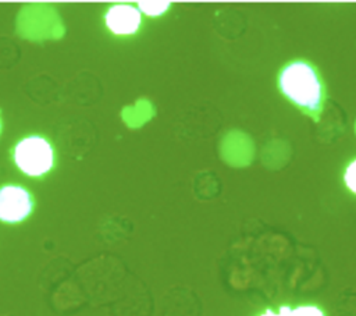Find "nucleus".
Listing matches in <instances>:
<instances>
[{
	"instance_id": "f257e3e1",
	"label": "nucleus",
	"mask_w": 356,
	"mask_h": 316,
	"mask_svg": "<svg viewBox=\"0 0 356 316\" xmlns=\"http://www.w3.org/2000/svg\"><path fill=\"white\" fill-rule=\"evenodd\" d=\"M280 92L293 106L317 120L325 102L324 82L317 68L306 60L285 64L278 74Z\"/></svg>"
},
{
	"instance_id": "f03ea898",
	"label": "nucleus",
	"mask_w": 356,
	"mask_h": 316,
	"mask_svg": "<svg viewBox=\"0 0 356 316\" xmlns=\"http://www.w3.org/2000/svg\"><path fill=\"white\" fill-rule=\"evenodd\" d=\"M17 167L31 177H40L54 166V150L50 142L39 135L21 139L14 148Z\"/></svg>"
},
{
	"instance_id": "7ed1b4c3",
	"label": "nucleus",
	"mask_w": 356,
	"mask_h": 316,
	"mask_svg": "<svg viewBox=\"0 0 356 316\" xmlns=\"http://www.w3.org/2000/svg\"><path fill=\"white\" fill-rule=\"evenodd\" d=\"M33 210L31 192L15 184L0 187V220L4 223H19Z\"/></svg>"
},
{
	"instance_id": "20e7f679",
	"label": "nucleus",
	"mask_w": 356,
	"mask_h": 316,
	"mask_svg": "<svg viewBox=\"0 0 356 316\" xmlns=\"http://www.w3.org/2000/svg\"><path fill=\"white\" fill-rule=\"evenodd\" d=\"M107 28L120 36L134 35L142 24L140 11L131 4H114L106 13Z\"/></svg>"
},
{
	"instance_id": "39448f33",
	"label": "nucleus",
	"mask_w": 356,
	"mask_h": 316,
	"mask_svg": "<svg viewBox=\"0 0 356 316\" xmlns=\"http://www.w3.org/2000/svg\"><path fill=\"white\" fill-rule=\"evenodd\" d=\"M138 10H140L143 14L149 17H159L164 14L170 8L168 1H139Z\"/></svg>"
},
{
	"instance_id": "423d86ee",
	"label": "nucleus",
	"mask_w": 356,
	"mask_h": 316,
	"mask_svg": "<svg viewBox=\"0 0 356 316\" xmlns=\"http://www.w3.org/2000/svg\"><path fill=\"white\" fill-rule=\"evenodd\" d=\"M343 182L346 188L356 195V159H353L343 171Z\"/></svg>"
},
{
	"instance_id": "0eeeda50",
	"label": "nucleus",
	"mask_w": 356,
	"mask_h": 316,
	"mask_svg": "<svg viewBox=\"0 0 356 316\" xmlns=\"http://www.w3.org/2000/svg\"><path fill=\"white\" fill-rule=\"evenodd\" d=\"M289 316H324L323 310L314 305H302L291 309Z\"/></svg>"
},
{
	"instance_id": "6e6552de",
	"label": "nucleus",
	"mask_w": 356,
	"mask_h": 316,
	"mask_svg": "<svg viewBox=\"0 0 356 316\" xmlns=\"http://www.w3.org/2000/svg\"><path fill=\"white\" fill-rule=\"evenodd\" d=\"M260 316H278V313H274V312H271V310H267V312H264V313L260 315Z\"/></svg>"
},
{
	"instance_id": "1a4fd4ad",
	"label": "nucleus",
	"mask_w": 356,
	"mask_h": 316,
	"mask_svg": "<svg viewBox=\"0 0 356 316\" xmlns=\"http://www.w3.org/2000/svg\"><path fill=\"white\" fill-rule=\"evenodd\" d=\"M0 131H1V121H0Z\"/></svg>"
}]
</instances>
